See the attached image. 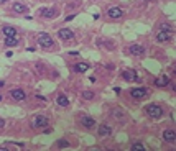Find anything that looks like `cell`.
Listing matches in <instances>:
<instances>
[{
	"instance_id": "1",
	"label": "cell",
	"mask_w": 176,
	"mask_h": 151,
	"mask_svg": "<svg viewBox=\"0 0 176 151\" xmlns=\"http://www.w3.org/2000/svg\"><path fill=\"white\" fill-rule=\"evenodd\" d=\"M147 113L151 118H161L163 109H161L160 105H156V104H150V105H147Z\"/></svg>"
},
{
	"instance_id": "2",
	"label": "cell",
	"mask_w": 176,
	"mask_h": 151,
	"mask_svg": "<svg viewBox=\"0 0 176 151\" xmlns=\"http://www.w3.org/2000/svg\"><path fill=\"white\" fill-rule=\"evenodd\" d=\"M38 43H40L41 48H51L55 44V40H53L48 33H40L38 35Z\"/></svg>"
},
{
	"instance_id": "3",
	"label": "cell",
	"mask_w": 176,
	"mask_h": 151,
	"mask_svg": "<svg viewBox=\"0 0 176 151\" xmlns=\"http://www.w3.org/2000/svg\"><path fill=\"white\" fill-rule=\"evenodd\" d=\"M148 89H145V87H137V89H132L130 90V94H132V97L133 99H143V97H147L148 95Z\"/></svg>"
},
{
	"instance_id": "4",
	"label": "cell",
	"mask_w": 176,
	"mask_h": 151,
	"mask_svg": "<svg viewBox=\"0 0 176 151\" xmlns=\"http://www.w3.org/2000/svg\"><path fill=\"white\" fill-rule=\"evenodd\" d=\"M10 95H12L13 100H17V102L25 100V99H26V94L23 92L21 89H12V90H10Z\"/></svg>"
},
{
	"instance_id": "5",
	"label": "cell",
	"mask_w": 176,
	"mask_h": 151,
	"mask_svg": "<svg viewBox=\"0 0 176 151\" xmlns=\"http://www.w3.org/2000/svg\"><path fill=\"white\" fill-rule=\"evenodd\" d=\"M33 125L36 126V128H45V126L48 125V118L45 117V115H38V117H35Z\"/></svg>"
},
{
	"instance_id": "6",
	"label": "cell",
	"mask_w": 176,
	"mask_h": 151,
	"mask_svg": "<svg viewBox=\"0 0 176 151\" xmlns=\"http://www.w3.org/2000/svg\"><path fill=\"white\" fill-rule=\"evenodd\" d=\"M58 36L61 38V40H72V38H74V33H72L69 28H61L58 31Z\"/></svg>"
},
{
	"instance_id": "7",
	"label": "cell",
	"mask_w": 176,
	"mask_h": 151,
	"mask_svg": "<svg viewBox=\"0 0 176 151\" xmlns=\"http://www.w3.org/2000/svg\"><path fill=\"white\" fill-rule=\"evenodd\" d=\"M128 53L133 56H142L143 53H145V48L140 46V44H132V46L128 48Z\"/></svg>"
},
{
	"instance_id": "8",
	"label": "cell",
	"mask_w": 176,
	"mask_h": 151,
	"mask_svg": "<svg viewBox=\"0 0 176 151\" xmlns=\"http://www.w3.org/2000/svg\"><path fill=\"white\" fill-rule=\"evenodd\" d=\"M107 15H109L110 18H120L122 15H123V10L119 8V7H112V8L107 10Z\"/></svg>"
},
{
	"instance_id": "9",
	"label": "cell",
	"mask_w": 176,
	"mask_h": 151,
	"mask_svg": "<svg viewBox=\"0 0 176 151\" xmlns=\"http://www.w3.org/2000/svg\"><path fill=\"white\" fill-rule=\"evenodd\" d=\"M122 77H123L125 80H137V77H138V76H137V72H135V71H132V69H127V71L122 72Z\"/></svg>"
},
{
	"instance_id": "10",
	"label": "cell",
	"mask_w": 176,
	"mask_h": 151,
	"mask_svg": "<svg viewBox=\"0 0 176 151\" xmlns=\"http://www.w3.org/2000/svg\"><path fill=\"white\" fill-rule=\"evenodd\" d=\"M156 40H158L160 43L161 41H170V40H171V31H160V33L156 35Z\"/></svg>"
},
{
	"instance_id": "11",
	"label": "cell",
	"mask_w": 176,
	"mask_h": 151,
	"mask_svg": "<svg viewBox=\"0 0 176 151\" xmlns=\"http://www.w3.org/2000/svg\"><path fill=\"white\" fill-rule=\"evenodd\" d=\"M81 123H82L86 128H92V126L96 125V120H94L92 117H82L81 118Z\"/></svg>"
},
{
	"instance_id": "12",
	"label": "cell",
	"mask_w": 176,
	"mask_h": 151,
	"mask_svg": "<svg viewBox=\"0 0 176 151\" xmlns=\"http://www.w3.org/2000/svg\"><path fill=\"white\" fill-rule=\"evenodd\" d=\"M2 31H4L5 36H15V35H17V28H15V26H10V25L4 26Z\"/></svg>"
},
{
	"instance_id": "13",
	"label": "cell",
	"mask_w": 176,
	"mask_h": 151,
	"mask_svg": "<svg viewBox=\"0 0 176 151\" xmlns=\"http://www.w3.org/2000/svg\"><path fill=\"white\" fill-rule=\"evenodd\" d=\"M41 17H46V18H53L56 15V10L55 8H41L40 10Z\"/></svg>"
},
{
	"instance_id": "14",
	"label": "cell",
	"mask_w": 176,
	"mask_h": 151,
	"mask_svg": "<svg viewBox=\"0 0 176 151\" xmlns=\"http://www.w3.org/2000/svg\"><path fill=\"white\" fill-rule=\"evenodd\" d=\"M168 82H170L168 76H161V77H158V79L155 80V85L156 87H165V85H168Z\"/></svg>"
},
{
	"instance_id": "15",
	"label": "cell",
	"mask_w": 176,
	"mask_h": 151,
	"mask_svg": "<svg viewBox=\"0 0 176 151\" xmlns=\"http://www.w3.org/2000/svg\"><path fill=\"white\" fill-rule=\"evenodd\" d=\"M110 133H112V128H110L109 125H101L99 126V135H101V136H109Z\"/></svg>"
},
{
	"instance_id": "16",
	"label": "cell",
	"mask_w": 176,
	"mask_h": 151,
	"mask_svg": "<svg viewBox=\"0 0 176 151\" xmlns=\"http://www.w3.org/2000/svg\"><path fill=\"white\" fill-rule=\"evenodd\" d=\"M72 69H74L76 72H86L89 69V64H86V63H77V64H74L72 66Z\"/></svg>"
},
{
	"instance_id": "17",
	"label": "cell",
	"mask_w": 176,
	"mask_h": 151,
	"mask_svg": "<svg viewBox=\"0 0 176 151\" xmlns=\"http://www.w3.org/2000/svg\"><path fill=\"white\" fill-rule=\"evenodd\" d=\"M56 102H58L59 107H67L69 105V99H67L64 94H61V95H58V99H56Z\"/></svg>"
},
{
	"instance_id": "18",
	"label": "cell",
	"mask_w": 176,
	"mask_h": 151,
	"mask_svg": "<svg viewBox=\"0 0 176 151\" xmlns=\"http://www.w3.org/2000/svg\"><path fill=\"white\" fill-rule=\"evenodd\" d=\"M163 138L166 140V141H175V138H176L175 130H165L163 131Z\"/></svg>"
},
{
	"instance_id": "19",
	"label": "cell",
	"mask_w": 176,
	"mask_h": 151,
	"mask_svg": "<svg viewBox=\"0 0 176 151\" xmlns=\"http://www.w3.org/2000/svg\"><path fill=\"white\" fill-rule=\"evenodd\" d=\"M5 44H7L9 48L17 46V44H18V40H17V36H7V38H5Z\"/></svg>"
},
{
	"instance_id": "20",
	"label": "cell",
	"mask_w": 176,
	"mask_h": 151,
	"mask_svg": "<svg viewBox=\"0 0 176 151\" xmlns=\"http://www.w3.org/2000/svg\"><path fill=\"white\" fill-rule=\"evenodd\" d=\"M13 12L25 13V12H26V7H25L23 4H20V2H15V4H13Z\"/></svg>"
},
{
	"instance_id": "21",
	"label": "cell",
	"mask_w": 176,
	"mask_h": 151,
	"mask_svg": "<svg viewBox=\"0 0 176 151\" xmlns=\"http://www.w3.org/2000/svg\"><path fill=\"white\" fill-rule=\"evenodd\" d=\"M112 115H114L115 118H117V120H123V117H125V113L122 112V110H119V109L112 110Z\"/></svg>"
},
{
	"instance_id": "22",
	"label": "cell",
	"mask_w": 176,
	"mask_h": 151,
	"mask_svg": "<svg viewBox=\"0 0 176 151\" xmlns=\"http://www.w3.org/2000/svg\"><path fill=\"white\" fill-rule=\"evenodd\" d=\"M82 99H84V100H92V99H94V92H92V90H84V92H82Z\"/></svg>"
},
{
	"instance_id": "23",
	"label": "cell",
	"mask_w": 176,
	"mask_h": 151,
	"mask_svg": "<svg viewBox=\"0 0 176 151\" xmlns=\"http://www.w3.org/2000/svg\"><path fill=\"white\" fill-rule=\"evenodd\" d=\"M56 145H58V148H67L69 146V141H66V140H59Z\"/></svg>"
},
{
	"instance_id": "24",
	"label": "cell",
	"mask_w": 176,
	"mask_h": 151,
	"mask_svg": "<svg viewBox=\"0 0 176 151\" xmlns=\"http://www.w3.org/2000/svg\"><path fill=\"white\" fill-rule=\"evenodd\" d=\"M160 28H161V31H171V25H170V23H163V25L160 26Z\"/></svg>"
},
{
	"instance_id": "25",
	"label": "cell",
	"mask_w": 176,
	"mask_h": 151,
	"mask_svg": "<svg viewBox=\"0 0 176 151\" xmlns=\"http://www.w3.org/2000/svg\"><path fill=\"white\" fill-rule=\"evenodd\" d=\"M132 148H133V150H140V151L145 150V146H143L142 143H133V145H132Z\"/></svg>"
},
{
	"instance_id": "26",
	"label": "cell",
	"mask_w": 176,
	"mask_h": 151,
	"mask_svg": "<svg viewBox=\"0 0 176 151\" xmlns=\"http://www.w3.org/2000/svg\"><path fill=\"white\" fill-rule=\"evenodd\" d=\"M4 126H5V120L4 118H0V128H4Z\"/></svg>"
},
{
	"instance_id": "27",
	"label": "cell",
	"mask_w": 176,
	"mask_h": 151,
	"mask_svg": "<svg viewBox=\"0 0 176 151\" xmlns=\"http://www.w3.org/2000/svg\"><path fill=\"white\" fill-rule=\"evenodd\" d=\"M72 18H74V15H67V17H66V21H69V20H72Z\"/></svg>"
},
{
	"instance_id": "28",
	"label": "cell",
	"mask_w": 176,
	"mask_h": 151,
	"mask_svg": "<svg viewBox=\"0 0 176 151\" xmlns=\"http://www.w3.org/2000/svg\"><path fill=\"white\" fill-rule=\"evenodd\" d=\"M0 151H9V148H7V146H0Z\"/></svg>"
},
{
	"instance_id": "29",
	"label": "cell",
	"mask_w": 176,
	"mask_h": 151,
	"mask_svg": "<svg viewBox=\"0 0 176 151\" xmlns=\"http://www.w3.org/2000/svg\"><path fill=\"white\" fill-rule=\"evenodd\" d=\"M4 85H5V82L4 80H0V87H4Z\"/></svg>"
},
{
	"instance_id": "30",
	"label": "cell",
	"mask_w": 176,
	"mask_h": 151,
	"mask_svg": "<svg viewBox=\"0 0 176 151\" xmlns=\"http://www.w3.org/2000/svg\"><path fill=\"white\" fill-rule=\"evenodd\" d=\"M5 2H7V0H0V4H5Z\"/></svg>"
},
{
	"instance_id": "31",
	"label": "cell",
	"mask_w": 176,
	"mask_h": 151,
	"mask_svg": "<svg viewBox=\"0 0 176 151\" xmlns=\"http://www.w3.org/2000/svg\"><path fill=\"white\" fill-rule=\"evenodd\" d=\"M0 100H2V97H0Z\"/></svg>"
},
{
	"instance_id": "32",
	"label": "cell",
	"mask_w": 176,
	"mask_h": 151,
	"mask_svg": "<svg viewBox=\"0 0 176 151\" xmlns=\"http://www.w3.org/2000/svg\"><path fill=\"white\" fill-rule=\"evenodd\" d=\"M145 2H147V0H145Z\"/></svg>"
}]
</instances>
